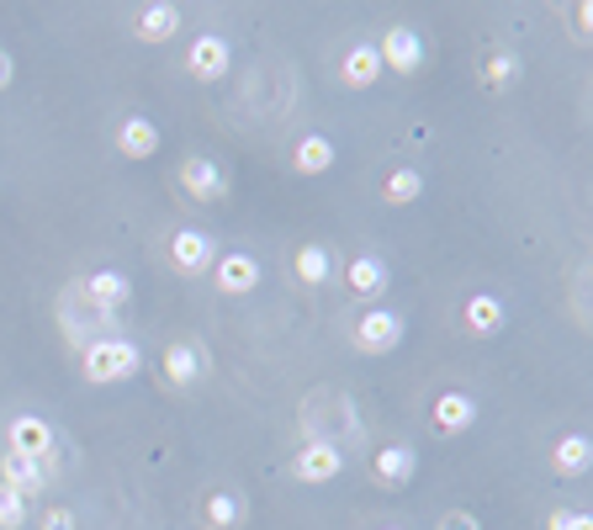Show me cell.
Returning a JSON list of instances; mask_svg holds the SVG:
<instances>
[{"mask_svg": "<svg viewBox=\"0 0 593 530\" xmlns=\"http://www.w3.org/2000/svg\"><path fill=\"white\" fill-rule=\"evenodd\" d=\"M381 530H398V526H381Z\"/></svg>", "mask_w": 593, "mask_h": 530, "instance_id": "d6a6232c", "label": "cell"}, {"mask_svg": "<svg viewBox=\"0 0 593 530\" xmlns=\"http://www.w3.org/2000/svg\"><path fill=\"white\" fill-rule=\"evenodd\" d=\"M6 85H11V59L0 53V91H6Z\"/></svg>", "mask_w": 593, "mask_h": 530, "instance_id": "1f68e13d", "label": "cell"}, {"mask_svg": "<svg viewBox=\"0 0 593 530\" xmlns=\"http://www.w3.org/2000/svg\"><path fill=\"white\" fill-rule=\"evenodd\" d=\"M59 324H64L70 345H91V339H101L106 329H117V314L85 303V292H80V282H74V287L59 297Z\"/></svg>", "mask_w": 593, "mask_h": 530, "instance_id": "7a4b0ae2", "label": "cell"}, {"mask_svg": "<svg viewBox=\"0 0 593 530\" xmlns=\"http://www.w3.org/2000/svg\"><path fill=\"white\" fill-rule=\"evenodd\" d=\"M202 371H207V356H202V345H196V339H181V345H170L165 350V383L170 387L202 383Z\"/></svg>", "mask_w": 593, "mask_h": 530, "instance_id": "9a60e30c", "label": "cell"}, {"mask_svg": "<svg viewBox=\"0 0 593 530\" xmlns=\"http://www.w3.org/2000/svg\"><path fill=\"white\" fill-rule=\"evenodd\" d=\"M181 192L196 196V202H223V196H228V175H223V165H217V160H207V154H191L186 165H181Z\"/></svg>", "mask_w": 593, "mask_h": 530, "instance_id": "9c48e42d", "label": "cell"}, {"mask_svg": "<svg viewBox=\"0 0 593 530\" xmlns=\"http://www.w3.org/2000/svg\"><path fill=\"white\" fill-rule=\"evenodd\" d=\"M170 261H175L181 276H207L217 265V239L202 234V228H175L170 234Z\"/></svg>", "mask_w": 593, "mask_h": 530, "instance_id": "277c9868", "label": "cell"}, {"mask_svg": "<svg viewBox=\"0 0 593 530\" xmlns=\"http://www.w3.org/2000/svg\"><path fill=\"white\" fill-rule=\"evenodd\" d=\"M514 80H520V59H514V53H493V59L482 64V85H488V91H509Z\"/></svg>", "mask_w": 593, "mask_h": 530, "instance_id": "484cf974", "label": "cell"}, {"mask_svg": "<svg viewBox=\"0 0 593 530\" xmlns=\"http://www.w3.org/2000/svg\"><path fill=\"white\" fill-rule=\"evenodd\" d=\"M381 59H377V43H356V49L345 53V64H339V80L350 85V91H371L381 80Z\"/></svg>", "mask_w": 593, "mask_h": 530, "instance_id": "ac0fdd59", "label": "cell"}, {"mask_svg": "<svg viewBox=\"0 0 593 530\" xmlns=\"http://www.w3.org/2000/svg\"><path fill=\"white\" fill-rule=\"evenodd\" d=\"M228 64H234V49H228V38H217V32H202V38L186 49V74L191 80H202V85L223 80Z\"/></svg>", "mask_w": 593, "mask_h": 530, "instance_id": "52a82bcc", "label": "cell"}, {"mask_svg": "<svg viewBox=\"0 0 593 530\" xmlns=\"http://www.w3.org/2000/svg\"><path fill=\"white\" fill-rule=\"evenodd\" d=\"M551 467H556L562 478H583L593 467V440L589 435H562L556 451H551Z\"/></svg>", "mask_w": 593, "mask_h": 530, "instance_id": "44dd1931", "label": "cell"}, {"mask_svg": "<svg viewBox=\"0 0 593 530\" xmlns=\"http://www.w3.org/2000/svg\"><path fill=\"white\" fill-rule=\"evenodd\" d=\"M345 472V451L334 440H308L297 457H292V478L297 482H334Z\"/></svg>", "mask_w": 593, "mask_h": 530, "instance_id": "ba28073f", "label": "cell"}, {"mask_svg": "<svg viewBox=\"0 0 593 530\" xmlns=\"http://www.w3.org/2000/svg\"><path fill=\"white\" fill-rule=\"evenodd\" d=\"M202 526H207V530H238V526H244V499H238V493H228V488L207 493V504H202Z\"/></svg>", "mask_w": 593, "mask_h": 530, "instance_id": "d4e9b609", "label": "cell"}, {"mask_svg": "<svg viewBox=\"0 0 593 530\" xmlns=\"http://www.w3.org/2000/svg\"><path fill=\"white\" fill-rule=\"evenodd\" d=\"M345 282H350V292H356V297L377 303L381 292H387V265H381L377 255H356V261H350V271H345Z\"/></svg>", "mask_w": 593, "mask_h": 530, "instance_id": "7402d4cb", "label": "cell"}, {"mask_svg": "<svg viewBox=\"0 0 593 530\" xmlns=\"http://www.w3.org/2000/svg\"><path fill=\"white\" fill-rule=\"evenodd\" d=\"M546 530H593V514H583V509H556L546 520Z\"/></svg>", "mask_w": 593, "mask_h": 530, "instance_id": "83f0119b", "label": "cell"}, {"mask_svg": "<svg viewBox=\"0 0 593 530\" xmlns=\"http://www.w3.org/2000/svg\"><path fill=\"white\" fill-rule=\"evenodd\" d=\"M80 292H85V303L106 308V314H122V303L133 297V287H127V276H122V271H95V276L80 282Z\"/></svg>", "mask_w": 593, "mask_h": 530, "instance_id": "2e32d148", "label": "cell"}, {"mask_svg": "<svg viewBox=\"0 0 593 530\" xmlns=\"http://www.w3.org/2000/svg\"><path fill=\"white\" fill-rule=\"evenodd\" d=\"M425 196V175L413 165H398V170H387V181H381V202L387 207H413Z\"/></svg>", "mask_w": 593, "mask_h": 530, "instance_id": "603a6c76", "label": "cell"}, {"mask_svg": "<svg viewBox=\"0 0 593 530\" xmlns=\"http://www.w3.org/2000/svg\"><path fill=\"white\" fill-rule=\"evenodd\" d=\"M292 271H297V282H303V287H324V282L334 276L329 244H303V249L292 255Z\"/></svg>", "mask_w": 593, "mask_h": 530, "instance_id": "cb8c5ba5", "label": "cell"}, {"mask_svg": "<svg viewBox=\"0 0 593 530\" xmlns=\"http://www.w3.org/2000/svg\"><path fill=\"white\" fill-rule=\"evenodd\" d=\"M213 287L223 292V297H249V292L260 287V261H255L249 249H228V255H217Z\"/></svg>", "mask_w": 593, "mask_h": 530, "instance_id": "8992f818", "label": "cell"}, {"mask_svg": "<svg viewBox=\"0 0 593 530\" xmlns=\"http://www.w3.org/2000/svg\"><path fill=\"white\" fill-rule=\"evenodd\" d=\"M112 144H117L122 160H154V154H160V128L149 118H122Z\"/></svg>", "mask_w": 593, "mask_h": 530, "instance_id": "4fadbf2b", "label": "cell"}, {"mask_svg": "<svg viewBox=\"0 0 593 530\" xmlns=\"http://www.w3.org/2000/svg\"><path fill=\"white\" fill-rule=\"evenodd\" d=\"M175 32H181V6H170V0H149V6L139 11V22H133V38L149 43V49L170 43Z\"/></svg>", "mask_w": 593, "mask_h": 530, "instance_id": "8fae6325", "label": "cell"}, {"mask_svg": "<svg viewBox=\"0 0 593 530\" xmlns=\"http://www.w3.org/2000/svg\"><path fill=\"white\" fill-rule=\"evenodd\" d=\"M38 530H80V520H74V509L53 504V509H43V520H38Z\"/></svg>", "mask_w": 593, "mask_h": 530, "instance_id": "f1b7e54d", "label": "cell"}, {"mask_svg": "<svg viewBox=\"0 0 593 530\" xmlns=\"http://www.w3.org/2000/svg\"><path fill=\"white\" fill-rule=\"evenodd\" d=\"M27 526V493L0 482V530H22Z\"/></svg>", "mask_w": 593, "mask_h": 530, "instance_id": "4316f807", "label": "cell"}, {"mask_svg": "<svg viewBox=\"0 0 593 530\" xmlns=\"http://www.w3.org/2000/svg\"><path fill=\"white\" fill-rule=\"evenodd\" d=\"M572 22H577V32H572V38H577V43H589V27H593V6H589V0H577V6H572Z\"/></svg>", "mask_w": 593, "mask_h": 530, "instance_id": "4dcf8cb0", "label": "cell"}, {"mask_svg": "<svg viewBox=\"0 0 593 530\" xmlns=\"http://www.w3.org/2000/svg\"><path fill=\"white\" fill-rule=\"evenodd\" d=\"M371 472H377L381 488H403V482L419 478V451L413 446H381L371 457Z\"/></svg>", "mask_w": 593, "mask_h": 530, "instance_id": "7c38bea8", "label": "cell"}, {"mask_svg": "<svg viewBox=\"0 0 593 530\" xmlns=\"http://www.w3.org/2000/svg\"><path fill=\"white\" fill-rule=\"evenodd\" d=\"M350 339H356L360 356H387V350L403 345V318L392 314V308H366V314L350 324Z\"/></svg>", "mask_w": 593, "mask_h": 530, "instance_id": "3957f363", "label": "cell"}, {"mask_svg": "<svg viewBox=\"0 0 593 530\" xmlns=\"http://www.w3.org/2000/svg\"><path fill=\"white\" fill-rule=\"evenodd\" d=\"M0 482L6 488H17V493H38L48 482V467L38 457H17V451H6L0 457Z\"/></svg>", "mask_w": 593, "mask_h": 530, "instance_id": "ffe728a7", "label": "cell"}, {"mask_svg": "<svg viewBox=\"0 0 593 530\" xmlns=\"http://www.w3.org/2000/svg\"><path fill=\"white\" fill-rule=\"evenodd\" d=\"M6 451L43 461L48 451H53V425H48V419H38V414H17V419L6 425Z\"/></svg>", "mask_w": 593, "mask_h": 530, "instance_id": "30bf717a", "label": "cell"}, {"mask_svg": "<svg viewBox=\"0 0 593 530\" xmlns=\"http://www.w3.org/2000/svg\"><path fill=\"white\" fill-rule=\"evenodd\" d=\"M461 329H467L472 339H493L503 329V303L493 297V292L467 297V308H461Z\"/></svg>", "mask_w": 593, "mask_h": 530, "instance_id": "5bb4252c", "label": "cell"}, {"mask_svg": "<svg viewBox=\"0 0 593 530\" xmlns=\"http://www.w3.org/2000/svg\"><path fill=\"white\" fill-rule=\"evenodd\" d=\"M377 59H381V70H392V74H419L425 70V38L413 27H387L377 43Z\"/></svg>", "mask_w": 593, "mask_h": 530, "instance_id": "5b68a950", "label": "cell"}, {"mask_svg": "<svg viewBox=\"0 0 593 530\" xmlns=\"http://www.w3.org/2000/svg\"><path fill=\"white\" fill-rule=\"evenodd\" d=\"M429 414H434V430L440 435H467L477 425V404L467 398V393H440Z\"/></svg>", "mask_w": 593, "mask_h": 530, "instance_id": "e0dca14e", "label": "cell"}, {"mask_svg": "<svg viewBox=\"0 0 593 530\" xmlns=\"http://www.w3.org/2000/svg\"><path fill=\"white\" fill-rule=\"evenodd\" d=\"M292 170H297V175H324V170H334V139L329 133H303L297 149H292Z\"/></svg>", "mask_w": 593, "mask_h": 530, "instance_id": "d6986e66", "label": "cell"}, {"mask_svg": "<svg viewBox=\"0 0 593 530\" xmlns=\"http://www.w3.org/2000/svg\"><path fill=\"white\" fill-rule=\"evenodd\" d=\"M434 530H482V526H477V514H467V509H451V514H440Z\"/></svg>", "mask_w": 593, "mask_h": 530, "instance_id": "f546056e", "label": "cell"}, {"mask_svg": "<svg viewBox=\"0 0 593 530\" xmlns=\"http://www.w3.org/2000/svg\"><path fill=\"white\" fill-rule=\"evenodd\" d=\"M143 371V350L133 339L122 335H101L91 345H80V377L91 387H112V383H127Z\"/></svg>", "mask_w": 593, "mask_h": 530, "instance_id": "6da1fadb", "label": "cell"}]
</instances>
